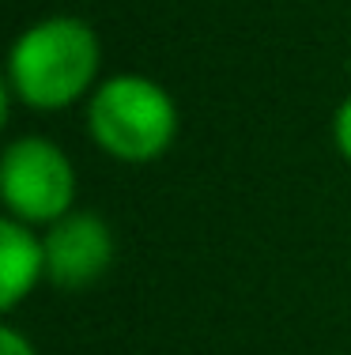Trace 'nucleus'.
I'll return each instance as SVG.
<instances>
[{"instance_id": "1", "label": "nucleus", "mask_w": 351, "mask_h": 355, "mask_svg": "<svg viewBox=\"0 0 351 355\" xmlns=\"http://www.w3.org/2000/svg\"><path fill=\"white\" fill-rule=\"evenodd\" d=\"M98 76V38L83 19L53 15L27 27L8 57V87L35 110L72 106Z\"/></svg>"}, {"instance_id": "2", "label": "nucleus", "mask_w": 351, "mask_h": 355, "mask_svg": "<svg viewBox=\"0 0 351 355\" xmlns=\"http://www.w3.org/2000/svg\"><path fill=\"white\" fill-rule=\"evenodd\" d=\"M87 129L106 155L125 163H147L174 144L178 110L147 76H114L91 95Z\"/></svg>"}, {"instance_id": "3", "label": "nucleus", "mask_w": 351, "mask_h": 355, "mask_svg": "<svg viewBox=\"0 0 351 355\" xmlns=\"http://www.w3.org/2000/svg\"><path fill=\"white\" fill-rule=\"evenodd\" d=\"M0 193H4L8 216L19 223H57L72 208L76 174L57 144L42 137H23L4 151Z\"/></svg>"}, {"instance_id": "4", "label": "nucleus", "mask_w": 351, "mask_h": 355, "mask_svg": "<svg viewBox=\"0 0 351 355\" xmlns=\"http://www.w3.org/2000/svg\"><path fill=\"white\" fill-rule=\"evenodd\" d=\"M114 234L91 212H69L46 234V276L57 287H87L110 268Z\"/></svg>"}, {"instance_id": "5", "label": "nucleus", "mask_w": 351, "mask_h": 355, "mask_svg": "<svg viewBox=\"0 0 351 355\" xmlns=\"http://www.w3.org/2000/svg\"><path fill=\"white\" fill-rule=\"evenodd\" d=\"M42 276H46V242L30 234V223L8 216L0 223V306L15 310Z\"/></svg>"}, {"instance_id": "6", "label": "nucleus", "mask_w": 351, "mask_h": 355, "mask_svg": "<svg viewBox=\"0 0 351 355\" xmlns=\"http://www.w3.org/2000/svg\"><path fill=\"white\" fill-rule=\"evenodd\" d=\"M332 137H336L340 155H344L348 163H351V98L336 110V117H332Z\"/></svg>"}, {"instance_id": "7", "label": "nucleus", "mask_w": 351, "mask_h": 355, "mask_svg": "<svg viewBox=\"0 0 351 355\" xmlns=\"http://www.w3.org/2000/svg\"><path fill=\"white\" fill-rule=\"evenodd\" d=\"M0 355H35L27 336H19V329L4 325L0 329Z\"/></svg>"}]
</instances>
